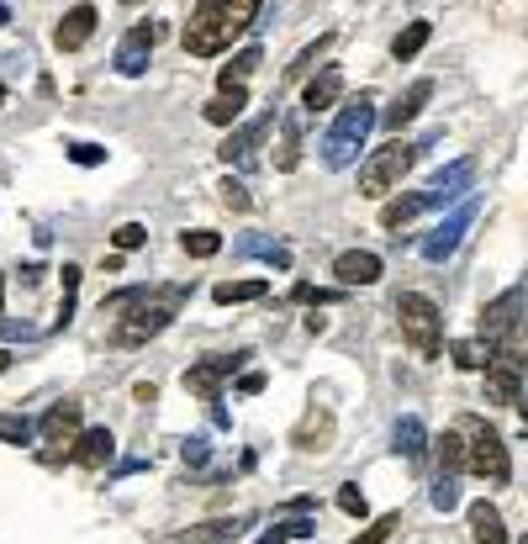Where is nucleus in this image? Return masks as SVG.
I'll return each mask as SVG.
<instances>
[{
	"instance_id": "f257e3e1",
	"label": "nucleus",
	"mask_w": 528,
	"mask_h": 544,
	"mask_svg": "<svg viewBox=\"0 0 528 544\" xmlns=\"http://www.w3.org/2000/svg\"><path fill=\"white\" fill-rule=\"evenodd\" d=\"M185 296H191V286H132V291H117L111 302H101L106 317H117V323H111V344L138 349L148 339H159V333L180 317Z\"/></svg>"
},
{
	"instance_id": "f03ea898",
	"label": "nucleus",
	"mask_w": 528,
	"mask_h": 544,
	"mask_svg": "<svg viewBox=\"0 0 528 544\" xmlns=\"http://www.w3.org/2000/svg\"><path fill=\"white\" fill-rule=\"evenodd\" d=\"M264 0H196L191 22L180 32V48L191 53V59H217V53H228L243 32L254 27Z\"/></svg>"
},
{
	"instance_id": "7ed1b4c3",
	"label": "nucleus",
	"mask_w": 528,
	"mask_h": 544,
	"mask_svg": "<svg viewBox=\"0 0 528 544\" xmlns=\"http://www.w3.org/2000/svg\"><path fill=\"white\" fill-rule=\"evenodd\" d=\"M375 90H360V96H349L344 111H338V122H333V133L323 138V164L328 170H349L354 159H360V148L370 138V127H375Z\"/></svg>"
},
{
	"instance_id": "20e7f679",
	"label": "nucleus",
	"mask_w": 528,
	"mask_h": 544,
	"mask_svg": "<svg viewBox=\"0 0 528 544\" xmlns=\"http://www.w3.org/2000/svg\"><path fill=\"white\" fill-rule=\"evenodd\" d=\"M460 434H465V471L481 476L486 486H507L513 481V455H507L502 434L486 418H460Z\"/></svg>"
},
{
	"instance_id": "39448f33",
	"label": "nucleus",
	"mask_w": 528,
	"mask_h": 544,
	"mask_svg": "<svg viewBox=\"0 0 528 544\" xmlns=\"http://www.w3.org/2000/svg\"><path fill=\"white\" fill-rule=\"evenodd\" d=\"M418 154H423V143H407V138H391V143H381L375 154L360 164V196H370V201H381V196H391L396 185L407 180V170L418 164Z\"/></svg>"
},
{
	"instance_id": "423d86ee",
	"label": "nucleus",
	"mask_w": 528,
	"mask_h": 544,
	"mask_svg": "<svg viewBox=\"0 0 528 544\" xmlns=\"http://www.w3.org/2000/svg\"><path fill=\"white\" fill-rule=\"evenodd\" d=\"M396 323H402V339L412 344V354H418V360H439L444 317H439V307H433V296L402 291V296H396Z\"/></svg>"
},
{
	"instance_id": "0eeeda50",
	"label": "nucleus",
	"mask_w": 528,
	"mask_h": 544,
	"mask_svg": "<svg viewBox=\"0 0 528 544\" xmlns=\"http://www.w3.org/2000/svg\"><path fill=\"white\" fill-rule=\"evenodd\" d=\"M486 402L513 407L523 402V349L518 344H492V365H486Z\"/></svg>"
},
{
	"instance_id": "6e6552de",
	"label": "nucleus",
	"mask_w": 528,
	"mask_h": 544,
	"mask_svg": "<svg viewBox=\"0 0 528 544\" xmlns=\"http://www.w3.org/2000/svg\"><path fill=\"white\" fill-rule=\"evenodd\" d=\"M243 360H249V349H238V354H212V360L191 365V370H185V391H191V397H201V402H217L222 386L238 375Z\"/></svg>"
},
{
	"instance_id": "1a4fd4ad",
	"label": "nucleus",
	"mask_w": 528,
	"mask_h": 544,
	"mask_svg": "<svg viewBox=\"0 0 528 544\" xmlns=\"http://www.w3.org/2000/svg\"><path fill=\"white\" fill-rule=\"evenodd\" d=\"M518 323H523V286L502 291V296H492V302L481 307V339H486V344L513 339V333H518Z\"/></svg>"
},
{
	"instance_id": "9d476101",
	"label": "nucleus",
	"mask_w": 528,
	"mask_h": 544,
	"mask_svg": "<svg viewBox=\"0 0 528 544\" xmlns=\"http://www.w3.org/2000/svg\"><path fill=\"white\" fill-rule=\"evenodd\" d=\"M476 212H481L476 201H460V206H455V217L439 222V228H433V233L423 238V259H428V265H444V259L460 249V238H465L470 222H476Z\"/></svg>"
},
{
	"instance_id": "9b49d317",
	"label": "nucleus",
	"mask_w": 528,
	"mask_h": 544,
	"mask_svg": "<svg viewBox=\"0 0 528 544\" xmlns=\"http://www.w3.org/2000/svg\"><path fill=\"white\" fill-rule=\"evenodd\" d=\"M154 43H159V27L154 22H138L122 43H117V74H127V80H138V74L148 69V59H154Z\"/></svg>"
},
{
	"instance_id": "f8f14e48",
	"label": "nucleus",
	"mask_w": 528,
	"mask_h": 544,
	"mask_svg": "<svg viewBox=\"0 0 528 544\" xmlns=\"http://www.w3.org/2000/svg\"><path fill=\"white\" fill-rule=\"evenodd\" d=\"M96 22H101V11L90 6V0L69 6V11H64V22L53 27V48H59V53H80L90 37H96Z\"/></svg>"
},
{
	"instance_id": "ddd939ff",
	"label": "nucleus",
	"mask_w": 528,
	"mask_h": 544,
	"mask_svg": "<svg viewBox=\"0 0 528 544\" xmlns=\"http://www.w3.org/2000/svg\"><path fill=\"white\" fill-rule=\"evenodd\" d=\"M275 127V111H264V117H254V122H243V127H233L228 138H222V164H249L254 159V148L264 143V133Z\"/></svg>"
},
{
	"instance_id": "4468645a",
	"label": "nucleus",
	"mask_w": 528,
	"mask_h": 544,
	"mask_svg": "<svg viewBox=\"0 0 528 544\" xmlns=\"http://www.w3.org/2000/svg\"><path fill=\"white\" fill-rule=\"evenodd\" d=\"M291 444L301 449V455H323V449L333 444V412H328L323 402H312L307 412H301V423H296Z\"/></svg>"
},
{
	"instance_id": "2eb2a0df",
	"label": "nucleus",
	"mask_w": 528,
	"mask_h": 544,
	"mask_svg": "<svg viewBox=\"0 0 528 544\" xmlns=\"http://www.w3.org/2000/svg\"><path fill=\"white\" fill-rule=\"evenodd\" d=\"M470 185H476V159H455L428 180V196H433V206H449V201H460Z\"/></svg>"
},
{
	"instance_id": "dca6fc26",
	"label": "nucleus",
	"mask_w": 528,
	"mask_h": 544,
	"mask_svg": "<svg viewBox=\"0 0 528 544\" xmlns=\"http://www.w3.org/2000/svg\"><path fill=\"white\" fill-rule=\"evenodd\" d=\"M381 254H370V249H344L333 259V275H338V286H375L381 280Z\"/></svg>"
},
{
	"instance_id": "f3484780",
	"label": "nucleus",
	"mask_w": 528,
	"mask_h": 544,
	"mask_svg": "<svg viewBox=\"0 0 528 544\" xmlns=\"http://www.w3.org/2000/svg\"><path fill=\"white\" fill-rule=\"evenodd\" d=\"M80 402H53L48 412H43V423H37V434H43L48 444H74L80 439Z\"/></svg>"
},
{
	"instance_id": "a211bd4d",
	"label": "nucleus",
	"mask_w": 528,
	"mask_h": 544,
	"mask_svg": "<svg viewBox=\"0 0 528 544\" xmlns=\"http://www.w3.org/2000/svg\"><path fill=\"white\" fill-rule=\"evenodd\" d=\"M433 101V80H412L407 90H402V96H396V106H386L381 111V122L391 127V133H402V127L412 122V117H418V111Z\"/></svg>"
},
{
	"instance_id": "6ab92c4d",
	"label": "nucleus",
	"mask_w": 528,
	"mask_h": 544,
	"mask_svg": "<svg viewBox=\"0 0 528 544\" xmlns=\"http://www.w3.org/2000/svg\"><path fill=\"white\" fill-rule=\"evenodd\" d=\"M111 455H117V439H111V428H85V434L74 439V449H69V460L85 465V471H101Z\"/></svg>"
},
{
	"instance_id": "aec40b11",
	"label": "nucleus",
	"mask_w": 528,
	"mask_h": 544,
	"mask_svg": "<svg viewBox=\"0 0 528 544\" xmlns=\"http://www.w3.org/2000/svg\"><path fill=\"white\" fill-rule=\"evenodd\" d=\"M338 96H344V69L328 64L323 74H312V80H307V90H301V106H307L312 117H317V111H328Z\"/></svg>"
},
{
	"instance_id": "412c9836",
	"label": "nucleus",
	"mask_w": 528,
	"mask_h": 544,
	"mask_svg": "<svg viewBox=\"0 0 528 544\" xmlns=\"http://www.w3.org/2000/svg\"><path fill=\"white\" fill-rule=\"evenodd\" d=\"M233 254H243V259H264V265H270V270H291V249H286V243H275V238H259V233L238 238V243H233Z\"/></svg>"
},
{
	"instance_id": "4be33fe9",
	"label": "nucleus",
	"mask_w": 528,
	"mask_h": 544,
	"mask_svg": "<svg viewBox=\"0 0 528 544\" xmlns=\"http://www.w3.org/2000/svg\"><path fill=\"white\" fill-rule=\"evenodd\" d=\"M470 539L476 544H507V529H502V513L492 508V502H470Z\"/></svg>"
},
{
	"instance_id": "5701e85b",
	"label": "nucleus",
	"mask_w": 528,
	"mask_h": 544,
	"mask_svg": "<svg viewBox=\"0 0 528 544\" xmlns=\"http://www.w3.org/2000/svg\"><path fill=\"white\" fill-rule=\"evenodd\" d=\"M428 206H433L428 191H407V196H396V201L381 206V228H407V222H412V217H423Z\"/></svg>"
},
{
	"instance_id": "b1692460",
	"label": "nucleus",
	"mask_w": 528,
	"mask_h": 544,
	"mask_svg": "<svg viewBox=\"0 0 528 544\" xmlns=\"http://www.w3.org/2000/svg\"><path fill=\"white\" fill-rule=\"evenodd\" d=\"M391 439H396L391 449H396L402 460H423V455H428V428H423V418H412V412H407L402 423H396Z\"/></svg>"
},
{
	"instance_id": "393cba45",
	"label": "nucleus",
	"mask_w": 528,
	"mask_h": 544,
	"mask_svg": "<svg viewBox=\"0 0 528 544\" xmlns=\"http://www.w3.org/2000/svg\"><path fill=\"white\" fill-rule=\"evenodd\" d=\"M243 106H249V90H217V96L206 101V122H212V127H233L243 117Z\"/></svg>"
},
{
	"instance_id": "a878e982",
	"label": "nucleus",
	"mask_w": 528,
	"mask_h": 544,
	"mask_svg": "<svg viewBox=\"0 0 528 544\" xmlns=\"http://www.w3.org/2000/svg\"><path fill=\"white\" fill-rule=\"evenodd\" d=\"M433 455H439V476H460L465 471V434L449 428V434L433 439Z\"/></svg>"
},
{
	"instance_id": "bb28decb",
	"label": "nucleus",
	"mask_w": 528,
	"mask_h": 544,
	"mask_svg": "<svg viewBox=\"0 0 528 544\" xmlns=\"http://www.w3.org/2000/svg\"><path fill=\"white\" fill-rule=\"evenodd\" d=\"M428 37H433V22H407L402 32H396V43H391V59H396V64L418 59V53L428 48Z\"/></svg>"
},
{
	"instance_id": "cd10ccee",
	"label": "nucleus",
	"mask_w": 528,
	"mask_h": 544,
	"mask_svg": "<svg viewBox=\"0 0 528 544\" xmlns=\"http://www.w3.org/2000/svg\"><path fill=\"white\" fill-rule=\"evenodd\" d=\"M301 164V122L296 117H280V148H275V170L291 175Z\"/></svg>"
},
{
	"instance_id": "c85d7f7f",
	"label": "nucleus",
	"mask_w": 528,
	"mask_h": 544,
	"mask_svg": "<svg viewBox=\"0 0 528 544\" xmlns=\"http://www.w3.org/2000/svg\"><path fill=\"white\" fill-rule=\"evenodd\" d=\"M259 59H264L259 48L233 53V64H222V69H217V85H222V90H243V80H249V74L259 69Z\"/></svg>"
},
{
	"instance_id": "c756f323",
	"label": "nucleus",
	"mask_w": 528,
	"mask_h": 544,
	"mask_svg": "<svg viewBox=\"0 0 528 544\" xmlns=\"http://www.w3.org/2000/svg\"><path fill=\"white\" fill-rule=\"evenodd\" d=\"M264 291H270L264 280H222V286L212 291V302L217 307H243V302H259Z\"/></svg>"
},
{
	"instance_id": "7c9ffc66",
	"label": "nucleus",
	"mask_w": 528,
	"mask_h": 544,
	"mask_svg": "<svg viewBox=\"0 0 528 544\" xmlns=\"http://www.w3.org/2000/svg\"><path fill=\"white\" fill-rule=\"evenodd\" d=\"M449 360H455L460 370H486L492 365V344L486 339H455L449 344Z\"/></svg>"
},
{
	"instance_id": "2f4dec72",
	"label": "nucleus",
	"mask_w": 528,
	"mask_h": 544,
	"mask_svg": "<svg viewBox=\"0 0 528 544\" xmlns=\"http://www.w3.org/2000/svg\"><path fill=\"white\" fill-rule=\"evenodd\" d=\"M180 249L191 254V259H217V254H222V233H212V228H191V233H180Z\"/></svg>"
},
{
	"instance_id": "473e14b6",
	"label": "nucleus",
	"mask_w": 528,
	"mask_h": 544,
	"mask_svg": "<svg viewBox=\"0 0 528 544\" xmlns=\"http://www.w3.org/2000/svg\"><path fill=\"white\" fill-rule=\"evenodd\" d=\"M37 439V423L22 418V412H0V444H32Z\"/></svg>"
},
{
	"instance_id": "72a5a7b5",
	"label": "nucleus",
	"mask_w": 528,
	"mask_h": 544,
	"mask_svg": "<svg viewBox=\"0 0 528 544\" xmlns=\"http://www.w3.org/2000/svg\"><path fill=\"white\" fill-rule=\"evenodd\" d=\"M317 523L312 518H291V523H275V529H264L259 544H291V539H312Z\"/></svg>"
},
{
	"instance_id": "f704fd0d",
	"label": "nucleus",
	"mask_w": 528,
	"mask_h": 544,
	"mask_svg": "<svg viewBox=\"0 0 528 544\" xmlns=\"http://www.w3.org/2000/svg\"><path fill=\"white\" fill-rule=\"evenodd\" d=\"M59 275H64V302H59V323H53V328L64 333V328L74 323V291H80V270H74V265H64Z\"/></svg>"
},
{
	"instance_id": "c9c22d12",
	"label": "nucleus",
	"mask_w": 528,
	"mask_h": 544,
	"mask_svg": "<svg viewBox=\"0 0 528 544\" xmlns=\"http://www.w3.org/2000/svg\"><path fill=\"white\" fill-rule=\"evenodd\" d=\"M396 529H402V513H386V518H375L370 529H365L360 539H349V544H386Z\"/></svg>"
},
{
	"instance_id": "e433bc0d",
	"label": "nucleus",
	"mask_w": 528,
	"mask_h": 544,
	"mask_svg": "<svg viewBox=\"0 0 528 544\" xmlns=\"http://www.w3.org/2000/svg\"><path fill=\"white\" fill-rule=\"evenodd\" d=\"M428 502L439 513H449V508H460V486H455V476H439L433 481V492H428Z\"/></svg>"
},
{
	"instance_id": "4c0bfd02",
	"label": "nucleus",
	"mask_w": 528,
	"mask_h": 544,
	"mask_svg": "<svg viewBox=\"0 0 528 544\" xmlns=\"http://www.w3.org/2000/svg\"><path fill=\"white\" fill-rule=\"evenodd\" d=\"M111 243H117V254H132V249H143L148 243V228L143 222H122V228L111 233Z\"/></svg>"
},
{
	"instance_id": "58836bf2",
	"label": "nucleus",
	"mask_w": 528,
	"mask_h": 544,
	"mask_svg": "<svg viewBox=\"0 0 528 544\" xmlns=\"http://www.w3.org/2000/svg\"><path fill=\"white\" fill-rule=\"evenodd\" d=\"M243 529V518L238 523H201V529H191V534H185L180 544H201V539H233Z\"/></svg>"
},
{
	"instance_id": "ea45409f",
	"label": "nucleus",
	"mask_w": 528,
	"mask_h": 544,
	"mask_svg": "<svg viewBox=\"0 0 528 544\" xmlns=\"http://www.w3.org/2000/svg\"><path fill=\"white\" fill-rule=\"evenodd\" d=\"M64 154L80 164V170H96V164H106V148H101V143H69Z\"/></svg>"
},
{
	"instance_id": "a19ab883",
	"label": "nucleus",
	"mask_w": 528,
	"mask_h": 544,
	"mask_svg": "<svg viewBox=\"0 0 528 544\" xmlns=\"http://www.w3.org/2000/svg\"><path fill=\"white\" fill-rule=\"evenodd\" d=\"M217 191H222V206H233V212H249V206H254V201H249V185H243V180H233V175L222 180Z\"/></svg>"
},
{
	"instance_id": "79ce46f5",
	"label": "nucleus",
	"mask_w": 528,
	"mask_h": 544,
	"mask_svg": "<svg viewBox=\"0 0 528 544\" xmlns=\"http://www.w3.org/2000/svg\"><path fill=\"white\" fill-rule=\"evenodd\" d=\"M338 508H344L349 518H365V513H370V502H365L360 486H338Z\"/></svg>"
},
{
	"instance_id": "37998d69",
	"label": "nucleus",
	"mask_w": 528,
	"mask_h": 544,
	"mask_svg": "<svg viewBox=\"0 0 528 544\" xmlns=\"http://www.w3.org/2000/svg\"><path fill=\"white\" fill-rule=\"evenodd\" d=\"M328 43H333V32H323V37H317V43H312V48H301V59L291 64V80H301V74H307V69L317 64V53H323Z\"/></svg>"
},
{
	"instance_id": "c03bdc74",
	"label": "nucleus",
	"mask_w": 528,
	"mask_h": 544,
	"mask_svg": "<svg viewBox=\"0 0 528 544\" xmlns=\"http://www.w3.org/2000/svg\"><path fill=\"white\" fill-rule=\"evenodd\" d=\"M291 302H317V307H323V302H333V291H317V286H307V280H296Z\"/></svg>"
},
{
	"instance_id": "a18cd8bd",
	"label": "nucleus",
	"mask_w": 528,
	"mask_h": 544,
	"mask_svg": "<svg viewBox=\"0 0 528 544\" xmlns=\"http://www.w3.org/2000/svg\"><path fill=\"white\" fill-rule=\"evenodd\" d=\"M185 465H206V455H212V449H206V439H185Z\"/></svg>"
},
{
	"instance_id": "49530a36",
	"label": "nucleus",
	"mask_w": 528,
	"mask_h": 544,
	"mask_svg": "<svg viewBox=\"0 0 528 544\" xmlns=\"http://www.w3.org/2000/svg\"><path fill=\"white\" fill-rule=\"evenodd\" d=\"M238 391H243V397H254V391H264V375H259V370H249V375L238 381Z\"/></svg>"
},
{
	"instance_id": "de8ad7c7",
	"label": "nucleus",
	"mask_w": 528,
	"mask_h": 544,
	"mask_svg": "<svg viewBox=\"0 0 528 544\" xmlns=\"http://www.w3.org/2000/svg\"><path fill=\"white\" fill-rule=\"evenodd\" d=\"M138 402H159V386L154 381H138Z\"/></svg>"
},
{
	"instance_id": "09e8293b",
	"label": "nucleus",
	"mask_w": 528,
	"mask_h": 544,
	"mask_svg": "<svg viewBox=\"0 0 528 544\" xmlns=\"http://www.w3.org/2000/svg\"><path fill=\"white\" fill-rule=\"evenodd\" d=\"M0 27H11V6H6V0H0Z\"/></svg>"
},
{
	"instance_id": "8fccbe9b",
	"label": "nucleus",
	"mask_w": 528,
	"mask_h": 544,
	"mask_svg": "<svg viewBox=\"0 0 528 544\" xmlns=\"http://www.w3.org/2000/svg\"><path fill=\"white\" fill-rule=\"evenodd\" d=\"M6 370H11V354H6V349H0V375H6Z\"/></svg>"
},
{
	"instance_id": "3c124183",
	"label": "nucleus",
	"mask_w": 528,
	"mask_h": 544,
	"mask_svg": "<svg viewBox=\"0 0 528 544\" xmlns=\"http://www.w3.org/2000/svg\"><path fill=\"white\" fill-rule=\"evenodd\" d=\"M518 333H523V339H528V317H523V323H518Z\"/></svg>"
},
{
	"instance_id": "603ef678",
	"label": "nucleus",
	"mask_w": 528,
	"mask_h": 544,
	"mask_svg": "<svg viewBox=\"0 0 528 544\" xmlns=\"http://www.w3.org/2000/svg\"><path fill=\"white\" fill-rule=\"evenodd\" d=\"M518 407H523V423H528V402H518Z\"/></svg>"
},
{
	"instance_id": "864d4df0",
	"label": "nucleus",
	"mask_w": 528,
	"mask_h": 544,
	"mask_svg": "<svg viewBox=\"0 0 528 544\" xmlns=\"http://www.w3.org/2000/svg\"><path fill=\"white\" fill-rule=\"evenodd\" d=\"M0 296H6V275H0Z\"/></svg>"
},
{
	"instance_id": "5fc2aeb1",
	"label": "nucleus",
	"mask_w": 528,
	"mask_h": 544,
	"mask_svg": "<svg viewBox=\"0 0 528 544\" xmlns=\"http://www.w3.org/2000/svg\"><path fill=\"white\" fill-rule=\"evenodd\" d=\"M0 106H6V85H0Z\"/></svg>"
},
{
	"instance_id": "6e6d98bb",
	"label": "nucleus",
	"mask_w": 528,
	"mask_h": 544,
	"mask_svg": "<svg viewBox=\"0 0 528 544\" xmlns=\"http://www.w3.org/2000/svg\"><path fill=\"white\" fill-rule=\"evenodd\" d=\"M523 544H528V539H523Z\"/></svg>"
}]
</instances>
